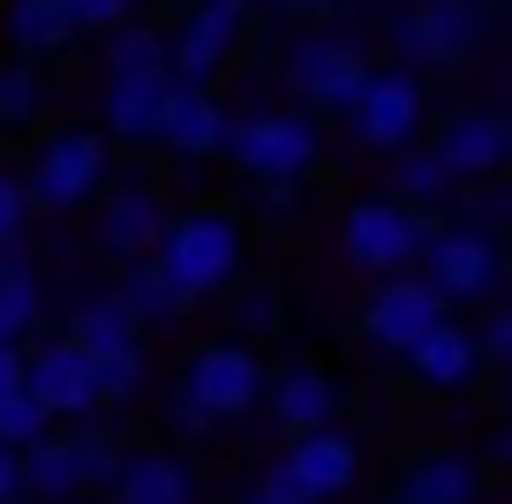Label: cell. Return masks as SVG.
Instances as JSON below:
<instances>
[{
  "label": "cell",
  "mask_w": 512,
  "mask_h": 504,
  "mask_svg": "<svg viewBox=\"0 0 512 504\" xmlns=\"http://www.w3.org/2000/svg\"><path fill=\"white\" fill-rule=\"evenodd\" d=\"M136 316H128V301L121 294H91L76 316H68V339H76L83 354H106V347H136Z\"/></svg>",
  "instance_id": "d4e9b609"
},
{
  "label": "cell",
  "mask_w": 512,
  "mask_h": 504,
  "mask_svg": "<svg viewBox=\"0 0 512 504\" xmlns=\"http://www.w3.org/2000/svg\"><path fill=\"white\" fill-rule=\"evenodd\" d=\"M151 136H159L174 158H211V151H219L226 113H219V98H211V83H174V91H166V113H159V128H151Z\"/></svg>",
  "instance_id": "2e32d148"
},
{
  "label": "cell",
  "mask_w": 512,
  "mask_h": 504,
  "mask_svg": "<svg viewBox=\"0 0 512 504\" xmlns=\"http://www.w3.org/2000/svg\"><path fill=\"white\" fill-rule=\"evenodd\" d=\"M272 8H287V16H317V8H332V0H272Z\"/></svg>",
  "instance_id": "60d3db41"
},
{
  "label": "cell",
  "mask_w": 512,
  "mask_h": 504,
  "mask_svg": "<svg viewBox=\"0 0 512 504\" xmlns=\"http://www.w3.org/2000/svg\"><path fill=\"white\" fill-rule=\"evenodd\" d=\"M241 504H294V497H279V489H264V482H256V489H249Z\"/></svg>",
  "instance_id": "b9f144b4"
},
{
  "label": "cell",
  "mask_w": 512,
  "mask_h": 504,
  "mask_svg": "<svg viewBox=\"0 0 512 504\" xmlns=\"http://www.w3.org/2000/svg\"><path fill=\"white\" fill-rule=\"evenodd\" d=\"M46 429H53V414L38 407L23 384H16V392H0V452H23V444L46 437Z\"/></svg>",
  "instance_id": "4dcf8cb0"
},
{
  "label": "cell",
  "mask_w": 512,
  "mask_h": 504,
  "mask_svg": "<svg viewBox=\"0 0 512 504\" xmlns=\"http://www.w3.org/2000/svg\"><path fill=\"white\" fill-rule=\"evenodd\" d=\"M23 226H31V196H23L16 174H0V249H16Z\"/></svg>",
  "instance_id": "1f68e13d"
},
{
  "label": "cell",
  "mask_w": 512,
  "mask_h": 504,
  "mask_svg": "<svg viewBox=\"0 0 512 504\" xmlns=\"http://www.w3.org/2000/svg\"><path fill=\"white\" fill-rule=\"evenodd\" d=\"M287 83L317 113H347L354 98H362V83H369V61L347 46V38L309 31V38H294V53H287Z\"/></svg>",
  "instance_id": "9c48e42d"
},
{
  "label": "cell",
  "mask_w": 512,
  "mask_h": 504,
  "mask_svg": "<svg viewBox=\"0 0 512 504\" xmlns=\"http://www.w3.org/2000/svg\"><path fill=\"white\" fill-rule=\"evenodd\" d=\"M241 31H249V0H189L181 31L166 38V76L174 83H211L234 61Z\"/></svg>",
  "instance_id": "52a82bcc"
},
{
  "label": "cell",
  "mask_w": 512,
  "mask_h": 504,
  "mask_svg": "<svg viewBox=\"0 0 512 504\" xmlns=\"http://www.w3.org/2000/svg\"><path fill=\"white\" fill-rule=\"evenodd\" d=\"M61 8H68V23H76V31H113L136 0H61Z\"/></svg>",
  "instance_id": "d6a6232c"
},
{
  "label": "cell",
  "mask_w": 512,
  "mask_h": 504,
  "mask_svg": "<svg viewBox=\"0 0 512 504\" xmlns=\"http://www.w3.org/2000/svg\"><path fill=\"white\" fill-rule=\"evenodd\" d=\"M407 369H415L430 392H460V384L482 369V362H475V331L452 324V316H437V324L422 331L415 347H407Z\"/></svg>",
  "instance_id": "e0dca14e"
},
{
  "label": "cell",
  "mask_w": 512,
  "mask_h": 504,
  "mask_svg": "<svg viewBox=\"0 0 512 504\" xmlns=\"http://www.w3.org/2000/svg\"><path fill=\"white\" fill-rule=\"evenodd\" d=\"M505 354H512V309H497L490 324L475 331V362H505Z\"/></svg>",
  "instance_id": "e575fe53"
},
{
  "label": "cell",
  "mask_w": 512,
  "mask_h": 504,
  "mask_svg": "<svg viewBox=\"0 0 512 504\" xmlns=\"http://www.w3.org/2000/svg\"><path fill=\"white\" fill-rule=\"evenodd\" d=\"M31 324H38V279H31V264H23L16 249H0V339L23 347Z\"/></svg>",
  "instance_id": "4316f807"
},
{
  "label": "cell",
  "mask_w": 512,
  "mask_h": 504,
  "mask_svg": "<svg viewBox=\"0 0 512 504\" xmlns=\"http://www.w3.org/2000/svg\"><path fill=\"white\" fill-rule=\"evenodd\" d=\"M422 264H430V286L437 301H490L497 294V241L482 226H437L422 241Z\"/></svg>",
  "instance_id": "8fae6325"
},
{
  "label": "cell",
  "mask_w": 512,
  "mask_h": 504,
  "mask_svg": "<svg viewBox=\"0 0 512 504\" xmlns=\"http://www.w3.org/2000/svg\"><path fill=\"white\" fill-rule=\"evenodd\" d=\"M256 407H272V422L287 429V437H302V429H324L339 414V392H332V377L324 369H287V377H272L264 384V399Z\"/></svg>",
  "instance_id": "d6986e66"
},
{
  "label": "cell",
  "mask_w": 512,
  "mask_h": 504,
  "mask_svg": "<svg viewBox=\"0 0 512 504\" xmlns=\"http://www.w3.org/2000/svg\"><path fill=\"white\" fill-rule=\"evenodd\" d=\"M347 121H354V136H362L369 151L415 143L422 136V83H415V68H369V83L347 106Z\"/></svg>",
  "instance_id": "30bf717a"
},
{
  "label": "cell",
  "mask_w": 512,
  "mask_h": 504,
  "mask_svg": "<svg viewBox=\"0 0 512 504\" xmlns=\"http://www.w3.org/2000/svg\"><path fill=\"white\" fill-rule=\"evenodd\" d=\"M430 151L445 158L452 181H490L497 166H505V151H512V121L505 113H452Z\"/></svg>",
  "instance_id": "9a60e30c"
},
{
  "label": "cell",
  "mask_w": 512,
  "mask_h": 504,
  "mask_svg": "<svg viewBox=\"0 0 512 504\" xmlns=\"http://www.w3.org/2000/svg\"><path fill=\"white\" fill-rule=\"evenodd\" d=\"M467 211H475V219H467V226H482V234H497V226H505V219H512V204H505V189H475V196H467Z\"/></svg>",
  "instance_id": "d590c367"
},
{
  "label": "cell",
  "mask_w": 512,
  "mask_h": 504,
  "mask_svg": "<svg viewBox=\"0 0 512 504\" xmlns=\"http://www.w3.org/2000/svg\"><path fill=\"white\" fill-rule=\"evenodd\" d=\"M475 489H482V467L467 452H430L400 482V504H475Z\"/></svg>",
  "instance_id": "603a6c76"
},
{
  "label": "cell",
  "mask_w": 512,
  "mask_h": 504,
  "mask_svg": "<svg viewBox=\"0 0 512 504\" xmlns=\"http://www.w3.org/2000/svg\"><path fill=\"white\" fill-rule=\"evenodd\" d=\"M46 113V76H38V61H8L0 68V121H38Z\"/></svg>",
  "instance_id": "f546056e"
},
{
  "label": "cell",
  "mask_w": 512,
  "mask_h": 504,
  "mask_svg": "<svg viewBox=\"0 0 512 504\" xmlns=\"http://www.w3.org/2000/svg\"><path fill=\"white\" fill-rule=\"evenodd\" d=\"M181 392H189L211 422H234V414H249L256 399H264V362H256L249 347H196Z\"/></svg>",
  "instance_id": "4fadbf2b"
},
{
  "label": "cell",
  "mask_w": 512,
  "mask_h": 504,
  "mask_svg": "<svg viewBox=\"0 0 512 504\" xmlns=\"http://www.w3.org/2000/svg\"><path fill=\"white\" fill-rule=\"evenodd\" d=\"M219 151L234 158L249 181H264V174L302 181L309 166H317V128H309L302 113H241V121H226Z\"/></svg>",
  "instance_id": "3957f363"
},
{
  "label": "cell",
  "mask_w": 512,
  "mask_h": 504,
  "mask_svg": "<svg viewBox=\"0 0 512 504\" xmlns=\"http://www.w3.org/2000/svg\"><path fill=\"white\" fill-rule=\"evenodd\" d=\"M23 392L38 399V407L53 414V422H68V414H91L98 392H91V354L76 347V339H53V347H38L31 362H23Z\"/></svg>",
  "instance_id": "5bb4252c"
},
{
  "label": "cell",
  "mask_w": 512,
  "mask_h": 504,
  "mask_svg": "<svg viewBox=\"0 0 512 504\" xmlns=\"http://www.w3.org/2000/svg\"><path fill=\"white\" fill-rule=\"evenodd\" d=\"M0 31L23 61H38V53H61L76 38V23H68L61 0H0Z\"/></svg>",
  "instance_id": "7402d4cb"
},
{
  "label": "cell",
  "mask_w": 512,
  "mask_h": 504,
  "mask_svg": "<svg viewBox=\"0 0 512 504\" xmlns=\"http://www.w3.org/2000/svg\"><path fill=\"white\" fill-rule=\"evenodd\" d=\"M430 234H437V219H430V211H415V204H400V196H369V204H354L347 226H339L347 256L362 271H377V279H384V271H407Z\"/></svg>",
  "instance_id": "7a4b0ae2"
},
{
  "label": "cell",
  "mask_w": 512,
  "mask_h": 504,
  "mask_svg": "<svg viewBox=\"0 0 512 504\" xmlns=\"http://www.w3.org/2000/svg\"><path fill=\"white\" fill-rule=\"evenodd\" d=\"M98 181H106V136H91V128H61V136L31 158L23 196H31V211H76V204L98 196Z\"/></svg>",
  "instance_id": "8992f818"
},
{
  "label": "cell",
  "mask_w": 512,
  "mask_h": 504,
  "mask_svg": "<svg viewBox=\"0 0 512 504\" xmlns=\"http://www.w3.org/2000/svg\"><path fill=\"white\" fill-rule=\"evenodd\" d=\"M91 392H98V407H128V399L144 392V347L91 354Z\"/></svg>",
  "instance_id": "f1b7e54d"
},
{
  "label": "cell",
  "mask_w": 512,
  "mask_h": 504,
  "mask_svg": "<svg viewBox=\"0 0 512 504\" xmlns=\"http://www.w3.org/2000/svg\"><path fill=\"white\" fill-rule=\"evenodd\" d=\"M0 497H23L16 489V452H0Z\"/></svg>",
  "instance_id": "ab89813d"
},
{
  "label": "cell",
  "mask_w": 512,
  "mask_h": 504,
  "mask_svg": "<svg viewBox=\"0 0 512 504\" xmlns=\"http://www.w3.org/2000/svg\"><path fill=\"white\" fill-rule=\"evenodd\" d=\"M279 316H287V309H279V294H272V286L241 294V331H279Z\"/></svg>",
  "instance_id": "836d02e7"
},
{
  "label": "cell",
  "mask_w": 512,
  "mask_h": 504,
  "mask_svg": "<svg viewBox=\"0 0 512 504\" xmlns=\"http://www.w3.org/2000/svg\"><path fill=\"white\" fill-rule=\"evenodd\" d=\"M437 316H445V301H437L430 279H415V271H384L377 294H369V309H362V331H369V347L407 354Z\"/></svg>",
  "instance_id": "7c38bea8"
},
{
  "label": "cell",
  "mask_w": 512,
  "mask_h": 504,
  "mask_svg": "<svg viewBox=\"0 0 512 504\" xmlns=\"http://www.w3.org/2000/svg\"><path fill=\"white\" fill-rule=\"evenodd\" d=\"M16 384H23V347L0 339V392H16Z\"/></svg>",
  "instance_id": "f35d334b"
},
{
  "label": "cell",
  "mask_w": 512,
  "mask_h": 504,
  "mask_svg": "<svg viewBox=\"0 0 512 504\" xmlns=\"http://www.w3.org/2000/svg\"><path fill=\"white\" fill-rule=\"evenodd\" d=\"M279 474H287V489L302 504H332L354 489V474H362V444L347 437V429H302V437H287V452H279Z\"/></svg>",
  "instance_id": "ba28073f"
},
{
  "label": "cell",
  "mask_w": 512,
  "mask_h": 504,
  "mask_svg": "<svg viewBox=\"0 0 512 504\" xmlns=\"http://www.w3.org/2000/svg\"><path fill=\"white\" fill-rule=\"evenodd\" d=\"M0 504H16V497H0Z\"/></svg>",
  "instance_id": "7bdbcfd3"
},
{
  "label": "cell",
  "mask_w": 512,
  "mask_h": 504,
  "mask_svg": "<svg viewBox=\"0 0 512 504\" xmlns=\"http://www.w3.org/2000/svg\"><path fill=\"white\" fill-rule=\"evenodd\" d=\"M106 482H113V504H189L196 497L189 467L174 452H128V459H113Z\"/></svg>",
  "instance_id": "ac0fdd59"
},
{
  "label": "cell",
  "mask_w": 512,
  "mask_h": 504,
  "mask_svg": "<svg viewBox=\"0 0 512 504\" xmlns=\"http://www.w3.org/2000/svg\"><path fill=\"white\" fill-rule=\"evenodd\" d=\"M490 31V0H415L400 16V53L415 68H460Z\"/></svg>",
  "instance_id": "5b68a950"
},
{
  "label": "cell",
  "mask_w": 512,
  "mask_h": 504,
  "mask_svg": "<svg viewBox=\"0 0 512 504\" xmlns=\"http://www.w3.org/2000/svg\"><path fill=\"white\" fill-rule=\"evenodd\" d=\"M452 189H460V181L445 174V158H437V151H415V143L392 151V196H400V204L430 211V204H445Z\"/></svg>",
  "instance_id": "484cf974"
},
{
  "label": "cell",
  "mask_w": 512,
  "mask_h": 504,
  "mask_svg": "<svg viewBox=\"0 0 512 504\" xmlns=\"http://www.w3.org/2000/svg\"><path fill=\"white\" fill-rule=\"evenodd\" d=\"M294 196H302V181H287V174H264V181H256V204L272 211V219H287Z\"/></svg>",
  "instance_id": "8d00e7d4"
},
{
  "label": "cell",
  "mask_w": 512,
  "mask_h": 504,
  "mask_svg": "<svg viewBox=\"0 0 512 504\" xmlns=\"http://www.w3.org/2000/svg\"><path fill=\"white\" fill-rule=\"evenodd\" d=\"M166 91H174V76H106V128L128 143H151V128H159L166 113Z\"/></svg>",
  "instance_id": "44dd1931"
},
{
  "label": "cell",
  "mask_w": 512,
  "mask_h": 504,
  "mask_svg": "<svg viewBox=\"0 0 512 504\" xmlns=\"http://www.w3.org/2000/svg\"><path fill=\"white\" fill-rule=\"evenodd\" d=\"M159 226H166V204L151 189H113L106 211H98V241H106L113 256H151Z\"/></svg>",
  "instance_id": "ffe728a7"
},
{
  "label": "cell",
  "mask_w": 512,
  "mask_h": 504,
  "mask_svg": "<svg viewBox=\"0 0 512 504\" xmlns=\"http://www.w3.org/2000/svg\"><path fill=\"white\" fill-rule=\"evenodd\" d=\"M166 68V38L151 23H113L106 38V76H159Z\"/></svg>",
  "instance_id": "83f0119b"
},
{
  "label": "cell",
  "mask_w": 512,
  "mask_h": 504,
  "mask_svg": "<svg viewBox=\"0 0 512 504\" xmlns=\"http://www.w3.org/2000/svg\"><path fill=\"white\" fill-rule=\"evenodd\" d=\"M151 256H159V271L174 279L181 301H211L219 286H234V271H241V226L226 219L219 204L174 211V219L159 226V241H151Z\"/></svg>",
  "instance_id": "6da1fadb"
},
{
  "label": "cell",
  "mask_w": 512,
  "mask_h": 504,
  "mask_svg": "<svg viewBox=\"0 0 512 504\" xmlns=\"http://www.w3.org/2000/svg\"><path fill=\"white\" fill-rule=\"evenodd\" d=\"M113 459H121V444L98 437V429H83V437H31L16 452V489H31V497H76L83 482H106Z\"/></svg>",
  "instance_id": "277c9868"
},
{
  "label": "cell",
  "mask_w": 512,
  "mask_h": 504,
  "mask_svg": "<svg viewBox=\"0 0 512 504\" xmlns=\"http://www.w3.org/2000/svg\"><path fill=\"white\" fill-rule=\"evenodd\" d=\"M166 414H174V429H211V414L196 407L189 392H174V399H166Z\"/></svg>",
  "instance_id": "74e56055"
},
{
  "label": "cell",
  "mask_w": 512,
  "mask_h": 504,
  "mask_svg": "<svg viewBox=\"0 0 512 504\" xmlns=\"http://www.w3.org/2000/svg\"><path fill=\"white\" fill-rule=\"evenodd\" d=\"M113 294L128 301V316H136V324H166V316L189 309V301L174 294V279L159 271V256H128V271H121V286H113Z\"/></svg>",
  "instance_id": "cb8c5ba5"
}]
</instances>
